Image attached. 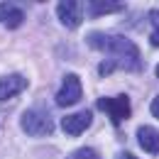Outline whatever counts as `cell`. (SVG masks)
I'll return each instance as SVG.
<instances>
[{"label": "cell", "instance_id": "obj_1", "mask_svg": "<svg viewBox=\"0 0 159 159\" xmlns=\"http://www.w3.org/2000/svg\"><path fill=\"white\" fill-rule=\"evenodd\" d=\"M88 47L98 49V52H108L115 57V64L122 66L125 71H139L142 69V57L137 52V44L127 39V37H113V34H103V32H91L88 37Z\"/></svg>", "mask_w": 159, "mask_h": 159}, {"label": "cell", "instance_id": "obj_2", "mask_svg": "<svg viewBox=\"0 0 159 159\" xmlns=\"http://www.w3.org/2000/svg\"><path fill=\"white\" fill-rule=\"evenodd\" d=\"M20 125H22V130L27 135H32V137H47V135L54 132V120H52V115L44 108H30V110H25Z\"/></svg>", "mask_w": 159, "mask_h": 159}, {"label": "cell", "instance_id": "obj_3", "mask_svg": "<svg viewBox=\"0 0 159 159\" xmlns=\"http://www.w3.org/2000/svg\"><path fill=\"white\" fill-rule=\"evenodd\" d=\"M96 108L103 110V113H108L110 120L118 125L120 120L130 118L132 115V110H130V98L122 93V96H115V98H98L96 100Z\"/></svg>", "mask_w": 159, "mask_h": 159}, {"label": "cell", "instance_id": "obj_4", "mask_svg": "<svg viewBox=\"0 0 159 159\" xmlns=\"http://www.w3.org/2000/svg\"><path fill=\"white\" fill-rule=\"evenodd\" d=\"M79 98H81V79L76 74H66L59 93H57V105L66 108V105H74Z\"/></svg>", "mask_w": 159, "mask_h": 159}, {"label": "cell", "instance_id": "obj_5", "mask_svg": "<svg viewBox=\"0 0 159 159\" xmlns=\"http://www.w3.org/2000/svg\"><path fill=\"white\" fill-rule=\"evenodd\" d=\"M91 120H93V113L91 110H81V113H74V115H66L61 118V130L71 137L76 135H83L86 127H91Z\"/></svg>", "mask_w": 159, "mask_h": 159}, {"label": "cell", "instance_id": "obj_6", "mask_svg": "<svg viewBox=\"0 0 159 159\" xmlns=\"http://www.w3.org/2000/svg\"><path fill=\"white\" fill-rule=\"evenodd\" d=\"M57 15H59V20L69 27V30H76L83 20V12H81V5L79 2H74V0H61L59 5H57Z\"/></svg>", "mask_w": 159, "mask_h": 159}, {"label": "cell", "instance_id": "obj_7", "mask_svg": "<svg viewBox=\"0 0 159 159\" xmlns=\"http://www.w3.org/2000/svg\"><path fill=\"white\" fill-rule=\"evenodd\" d=\"M27 88V81L17 76V74H10V76H2L0 79V100H7L12 96H17Z\"/></svg>", "mask_w": 159, "mask_h": 159}, {"label": "cell", "instance_id": "obj_8", "mask_svg": "<svg viewBox=\"0 0 159 159\" xmlns=\"http://www.w3.org/2000/svg\"><path fill=\"white\" fill-rule=\"evenodd\" d=\"M25 20V12H22L17 5L12 2H0V25H5L7 30H17Z\"/></svg>", "mask_w": 159, "mask_h": 159}, {"label": "cell", "instance_id": "obj_9", "mask_svg": "<svg viewBox=\"0 0 159 159\" xmlns=\"http://www.w3.org/2000/svg\"><path fill=\"white\" fill-rule=\"evenodd\" d=\"M137 142L139 147L144 149V152H149V154H159V132L154 127H147V125H142L137 130Z\"/></svg>", "mask_w": 159, "mask_h": 159}, {"label": "cell", "instance_id": "obj_10", "mask_svg": "<svg viewBox=\"0 0 159 159\" xmlns=\"http://www.w3.org/2000/svg\"><path fill=\"white\" fill-rule=\"evenodd\" d=\"M120 10H125L122 2H103V0H93V2L88 5L91 17H100V15H108V12H120Z\"/></svg>", "mask_w": 159, "mask_h": 159}, {"label": "cell", "instance_id": "obj_11", "mask_svg": "<svg viewBox=\"0 0 159 159\" xmlns=\"http://www.w3.org/2000/svg\"><path fill=\"white\" fill-rule=\"evenodd\" d=\"M149 20H152V27H154V32L149 37V44L159 47V10H149Z\"/></svg>", "mask_w": 159, "mask_h": 159}, {"label": "cell", "instance_id": "obj_12", "mask_svg": "<svg viewBox=\"0 0 159 159\" xmlns=\"http://www.w3.org/2000/svg\"><path fill=\"white\" fill-rule=\"evenodd\" d=\"M69 159H100V157L96 154V149H91V147H81V149H76V152H71Z\"/></svg>", "mask_w": 159, "mask_h": 159}, {"label": "cell", "instance_id": "obj_13", "mask_svg": "<svg viewBox=\"0 0 159 159\" xmlns=\"http://www.w3.org/2000/svg\"><path fill=\"white\" fill-rule=\"evenodd\" d=\"M115 69H118V64L110 59V61H103V64L98 66V74H100V76H108V74H113Z\"/></svg>", "mask_w": 159, "mask_h": 159}, {"label": "cell", "instance_id": "obj_14", "mask_svg": "<svg viewBox=\"0 0 159 159\" xmlns=\"http://www.w3.org/2000/svg\"><path fill=\"white\" fill-rule=\"evenodd\" d=\"M149 110H152V115H154V118L159 120V96L154 100H152V103H149Z\"/></svg>", "mask_w": 159, "mask_h": 159}, {"label": "cell", "instance_id": "obj_15", "mask_svg": "<svg viewBox=\"0 0 159 159\" xmlns=\"http://www.w3.org/2000/svg\"><path fill=\"white\" fill-rule=\"evenodd\" d=\"M120 159H137V157H132L130 152H122V154H120Z\"/></svg>", "mask_w": 159, "mask_h": 159}, {"label": "cell", "instance_id": "obj_16", "mask_svg": "<svg viewBox=\"0 0 159 159\" xmlns=\"http://www.w3.org/2000/svg\"><path fill=\"white\" fill-rule=\"evenodd\" d=\"M157 76H159V66H157Z\"/></svg>", "mask_w": 159, "mask_h": 159}]
</instances>
